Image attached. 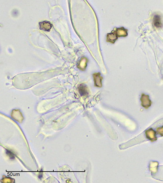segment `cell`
<instances>
[{
	"label": "cell",
	"instance_id": "5",
	"mask_svg": "<svg viewBox=\"0 0 163 183\" xmlns=\"http://www.w3.org/2000/svg\"><path fill=\"white\" fill-rule=\"evenodd\" d=\"M118 39V36L117 35L115 31H112L111 33H108L106 36V41L108 42L111 43H114L115 41Z\"/></svg>",
	"mask_w": 163,
	"mask_h": 183
},
{
	"label": "cell",
	"instance_id": "4",
	"mask_svg": "<svg viewBox=\"0 0 163 183\" xmlns=\"http://www.w3.org/2000/svg\"><path fill=\"white\" fill-rule=\"evenodd\" d=\"M93 77L94 81V86L96 87H102L103 77L101 76L100 73H94L93 74Z\"/></svg>",
	"mask_w": 163,
	"mask_h": 183
},
{
	"label": "cell",
	"instance_id": "3",
	"mask_svg": "<svg viewBox=\"0 0 163 183\" xmlns=\"http://www.w3.org/2000/svg\"><path fill=\"white\" fill-rule=\"evenodd\" d=\"M39 25L40 29L42 30L45 31L47 32L50 31L52 28V25L50 23V22L46 21L40 22Z\"/></svg>",
	"mask_w": 163,
	"mask_h": 183
},
{
	"label": "cell",
	"instance_id": "7",
	"mask_svg": "<svg viewBox=\"0 0 163 183\" xmlns=\"http://www.w3.org/2000/svg\"><path fill=\"white\" fill-rule=\"evenodd\" d=\"M79 92L81 96H86L89 94V91L86 84H81L78 87Z\"/></svg>",
	"mask_w": 163,
	"mask_h": 183
},
{
	"label": "cell",
	"instance_id": "9",
	"mask_svg": "<svg viewBox=\"0 0 163 183\" xmlns=\"http://www.w3.org/2000/svg\"><path fill=\"white\" fill-rule=\"evenodd\" d=\"M87 59L84 57L83 58L81 59V60L80 61L77 67L80 70H84L86 69V65H87Z\"/></svg>",
	"mask_w": 163,
	"mask_h": 183
},
{
	"label": "cell",
	"instance_id": "1",
	"mask_svg": "<svg viewBox=\"0 0 163 183\" xmlns=\"http://www.w3.org/2000/svg\"><path fill=\"white\" fill-rule=\"evenodd\" d=\"M140 100L141 101L142 106L145 108L146 109H147L151 106L152 102L150 99L149 95L142 94Z\"/></svg>",
	"mask_w": 163,
	"mask_h": 183
},
{
	"label": "cell",
	"instance_id": "8",
	"mask_svg": "<svg viewBox=\"0 0 163 183\" xmlns=\"http://www.w3.org/2000/svg\"><path fill=\"white\" fill-rule=\"evenodd\" d=\"M118 37H126L128 35V30L124 28H118L115 30Z\"/></svg>",
	"mask_w": 163,
	"mask_h": 183
},
{
	"label": "cell",
	"instance_id": "6",
	"mask_svg": "<svg viewBox=\"0 0 163 183\" xmlns=\"http://www.w3.org/2000/svg\"><path fill=\"white\" fill-rule=\"evenodd\" d=\"M153 22L154 26L157 28H161L163 26L161 16L159 15H155L153 17Z\"/></svg>",
	"mask_w": 163,
	"mask_h": 183
},
{
	"label": "cell",
	"instance_id": "10",
	"mask_svg": "<svg viewBox=\"0 0 163 183\" xmlns=\"http://www.w3.org/2000/svg\"><path fill=\"white\" fill-rule=\"evenodd\" d=\"M156 131L158 135H160V136H163V126L157 128Z\"/></svg>",
	"mask_w": 163,
	"mask_h": 183
},
{
	"label": "cell",
	"instance_id": "2",
	"mask_svg": "<svg viewBox=\"0 0 163 183\" xmlns=\"http://www.w3.org/2000/svg\"><path fill=\"white\" fill-rule=\"evenodd\" d=\"M156 133H157V131L156 132V131H155L152 128H149L145 131V136L147 138V139L150 140L152 141H156L157 139Z\"/></svg>",
	"mask_w": 163,
	"mask_h": 183
}]
</instances>
